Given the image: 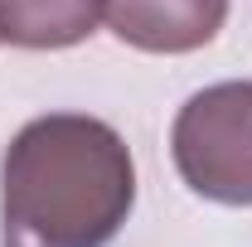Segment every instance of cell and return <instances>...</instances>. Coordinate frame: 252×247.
Here are the masks:
<instances>
[{"mask_svg":"<svg viewBox=\"0 0 252 247\" xmlns=\"http://www.w3.org/2000/svg\"><path fill=\"white\" fill-rule=\"evenodd\" d=\"M136 209V160L117 126L49 112L0 160V247H107Z\"/></svg>","mask_w":252,"mask_h":247,"instance_id":"obj_1","label":"cell"},{"mask_svg":"<svg viewBox=\"0 0 252 247\" xmlns=\"http://www.w3.org/2000/svg\"><path fill=\"white\" fill-rule=\"evenodd\" d=\"M170 155L199 199L252 209V83H214L194 93L175 112Z\"/></svg>","mask_w":252,"mask_h":247,"instance_id":"obj_2","label":"cell"},{"mask_svg":"<svg viewBox=\"0 0 252 247\" xmlns=\"http://www.w3.org/2000/svg\"><path fill=\"white\" fill-rule=\"evenodd\" d=\"M223 20L228 0H102V25L141 54H194Z\"/></svg>","mask_w":252,"mask_h":247,"instance_id":"obj_3","label":"cell"},{"mask_svg":"<svg viewBox=\"0 0 252 247\" xmlns=\"http://www.w3.org/2000/svg\"><path fill=\"white\" fill-rule=\"evenodd\" d=\"M102 25V0H0V44L73 49Z\"/></svg>","mask_w":252,"mask_h":247,"instance_id":"obj_4","label":"cell"}]
</instances>
